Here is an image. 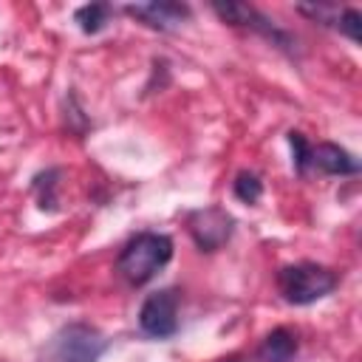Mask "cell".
<instances>
[{"instance_id":"obj_1","label":"cell","mask_w":362,"mask_h":362,"mask_svg":"<svg viewBox=\"0 0 362 362\" xmlns=\"http://www.w3.org/2000/svg\"><path fill=\"white\" fill-rule=\"evenodd\" d=\"M170 257H173V240L167 235L141 232L122 249L116 260V272L130 286H144L170 263Z\"/></svg>"},{"instance_id":"obj_2","label":"cell","mask_w":362,"mask_h":362,"mask_svg":"<svg viewBox=\"0 0 362 362\" xmlns=\"http://www.w3.org/2000/svg\"><path fill=\"white\" fill-rule=\"evenodd\" d=\"M277 288L291 305H311L337 288V274L320 263H291L277 272Z\"/></svg>"},{"instance_id":"obj_3","label":"cell","mask_w":362,"mask_h":362,"mask_svg":"<svg viewBox=\"0 0 362 362\" xmlns=\"http://www.w3.org/2000/svg\"><path fill=\"white\" fill-rule=\"evenodd\" d=\"M105 348L107 342L96 328L74 322L54 334L45 348V362H99Z\"/></svg>"},{"instance_id":"obj_4","label":"cell","mask_w":362,"mask_h":362,"mask_svg":"<svg viewBox=\"0 0 362 362\" xmlns=\"http://www.w3.org/2000/svg\"><path fill=\"white\" fill-rule=\"evenodd\" d=\"M178 291L175 288H161L153 291L141 308H139V325L147 337L167 339L178 331Z\"/></svg>"},{"instance_id":"obj_5","label":"cell","mask_w":362,"mask_h":362,"mask_svg":"<svg viewBox=\"0 0 362 362\" xmlns=\"http://www.w3.org/2000/svg\"><path fill=\"white\" fill-rule=\"evenodd\" d=\"M232 229H235V221L221 206H204V209H195L187 215V232L192 235V240L201 252L221 249L232 238Z\"/></svg>"},{"instance_id":"obj_6","label":"cell","mask_w":362,"mask_h":362,"mask_svg":"<svg viewBox=\"0 0 362 362\" xmlns=\"http://www.w3.org/2000/svg\"><path fill=\"white\" fill-rule=\"evenodd\" d=\"M124 11L136 20H141L150 28L167 31L175 28L178 23H184L189 17V8L184 3H170V0H158V3H136V6H124Z\"/></svg>"},{"instance_id":"obj_7","label":"cell","mask_w":362,"mask_h":362,"mask_svg":"<svg viewBox=\"0 0 362 362\" xmlns=\"http://www.w3.org/2000/svg\"><path fill=\"white\" fill-rule=\"evenodd\" d=\"M311 167L328 173V175H356L359 173V161L342 150L339 144L331 141H320L317 147H311Z\"/></svg>"},{"instance_id":"obj_8","label":"cell","mask_w":362,"mask_h":362,"mask_svg":"<svg viewBox=\"0 0 362 362\" xmlns=\"http://www.w3.org/2000/svg\"><path fill=\"white\" fill-rule=\"evenodd\" d=\"M297 354V337L288 328H274L263 337L257 356L260 362H291Z\"/></svg>"},{"instance_id":"obj_9","label":"cell","mask_w":362,"mask_h":362,"mask_svg":"<svg viewBox=\"0 0 362 362\" xmlns=\"http://www.w3.org/2000/svg\"><path fill=\"white\" fill-rule=\"evenodd\" d=\"M74 20L79 23V28L85 34H99L107 23H110V6L105 3H88V6H79L74 11Z\"/></svg>"},{"instance_id":"obj_10","label":"cell","mask_w":362,"mask_h":362,"mask_svg":"<svg viewBox=\"0 0 362 362\" xmlns=\"http://www.w3.org/2000/svg\"><path fill=\"white\" fill-rule=\"evenodd\" d=\"M232 189H235V198H238V201H243V204H257L260 195H263V181H260V175L243 170V173H238Z\"/></svg>"},{"instance_id":"obj_11","label":"cell","mask_w":362,"mask_h":362,"mask_svg":"<svg viewBox=\"0 0 362 362\" xmlns=\"http://www.w3.org/2000/svg\"><path fill=\"white\" fill-rule=\"evenodd\" d=\"M59 175V170H48L45 175H37V181H34V189H37V195H40V209H48V212H54L57 209V195H54V189H57V178Z\"/></svg>"},{"instance_id":"obj_12","label":"cell","mask_w":362,"mask_h":362,"mask_svg":"<svg viewBox=\"0 0 362 362\" xmlns=\"http://www.w3.org/2000/svg\"><path fill=\"white\" fill-rule=\"evenodd\" d=\"M288 144H291V161H294V170L303 175L308 167H311V144L305 141V136L303 133H297V130H291L288 133Z\"/></svg>"},{"instance_id":"obj_13","label":"cell","mask_w":362,"mask_h":362,"mask_svg":"<svg viewBox=\"0 0 362 362\" xmlns=\"http://www.w3.org/2000/svg\"><path fill=\"white\" fill-rule=\"evenodd\" d=\"M337 28H339V34H345L351 42H359V40H362V14H359L356 8H345V11L339 14V20H337Z\"/></svg>"},{"instance_id":"obj_14","label":"cell","mask_w":362,"mask_h":362,"mask_svg":"<svg viewBox=\"0 0 362 362\" xmlns=\"http://www.w3.org/2000/svg\"><path fill=\"white\" fill-rule=\"evenodd\" d=\"M221 362H246V359H240V356H226V359H221Z\"/></svg>"}]
</instances>
